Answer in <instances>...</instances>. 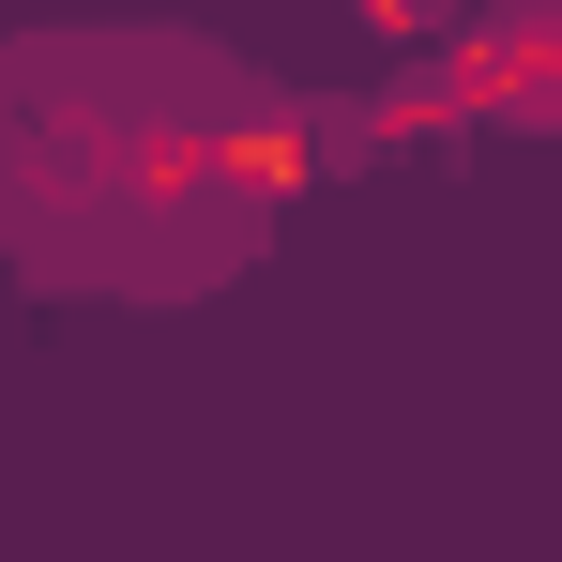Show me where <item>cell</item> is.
<instances>
[{
	"label": "cell",
	"instance_id": "cell-1",
	"mask_svg": "<svg viewBox=\"0 0 562 562\" xmlns=\"http://www.w3.org/2000/svg\"><path fill=\"white\" fill-rule=\"evenodd\" d=\"M274 228V77L198 31L0 46V244L46 289H198Z\"/></svg>",
	"mask_w": 562,
	"mask_h": 562
}]
</instances>
